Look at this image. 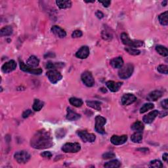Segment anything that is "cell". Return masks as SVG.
<instances>
[{
  "label": "cell",
  "mask_w": 168,
  "mask_h": 168,
  "mask_svg": "<svg viewBox=\"0 0 168 168\" xmlns=\"http://www.w3.org/2000/svg\"><path fill=\"white\" fill-rule=\"evenodd\" d=\"M167 1H164L162 3H161V5H162V6H164V7H165V6L167 5Z\"/></svg>",
  "instance_id": "cell-48"
},
{
  "label": "cell",
  "mask_w": 168,
  "mask_h": 168,
  "mask_svg": "<svg viewBox=\"0 0 168 168\" xmlns=\"http://www.w3.org/2000/svg\"><path fill=\"white\" fill-rule=\"evenodd\" d=\"M30 145L35 149H46L53 145V138L49 131L45 130H39L32 137Z\"/></svg>",
  "instance_id": "cell-1"
},
{
  "label": "cell",
  "mask_w": 168,
  "mask_h": 168,
  "mask_svg": "<svg viewBox=\"0 0 168 168\" xmlns=\"http://www.w3.org/2000/svg\"><path fill=\"white\" fill-rule=\"evenodd\" d=\"M95 15L97 16V17L99 19H101V18H102L103 17H104V14H103L102 13L101 11H97Z\"/></svg>",
  "instance_id": "cell-44"
},
{
  "label": "cell",
  "mask_w": 168,
  "mask_h": 168,
  "mask_svg": "<svg viewBox=\"0 0 168 168\" xmlns=\"http://www.w3.org/2000/svg\"><path fill=\"white\" fill-rule=\"evenodd\" d=\"M81 150V145L78 143H67L62 147V150L66 153H76Z\"/></svg>",
  "instance_id": "cell-4"
},
{
  "label": "cell",
  "mask_w": 168,
  "mask_h": 168,
  "mask_svg": "<svg viewBox=\"0 0 168 168\" xmlns=\"http://www.w3.org/2000/svg\"><path fill=\"white\" fill-rule=\"evenodd\" d=\"M138 150L141 151V152H144V153H146L147 151H148V148H141V149H138Z\"/></svg>",
  "instance_id": "cell-47"
},
{
  "label": "cell",
  "mask_w": 168,
  "mask_h": 168,
  "mask_svg": "<svg viewBox=\"0 0 168 168\" xmlns=\"http://www.w3.org/2000/svg\"><path fill=\"white\" fill-rule=\"evenodd\" d=\"M158 114H159V112H158V111H156V110L150 112V113H148L147 115L144 116L143 122L145 124H151V123L154 120L155 118L158 116Z\"/></svg>",
  "instance_id": "cell-16"
},
{
  "label": "cell",
  "mask_w": 168,
  "mask_h": 168,
  "mask_svg": "<svg viewBox=\"0 0 168 168\" xmlns=\"http://www.w3.org/2000/svg\"><path fill=\"white\" fill-rule=\"evenodd\" d=\"M82 80L83 83L85 84L86 86L89 87H93L95 85V80L93 77L92 74L89 72V71H85L82 74Z\"/></svg>",
  "instance_id": "cell-8"
},
{
  "label": "cell",
  "mask_w": 168,
  "mask_h": 168,
  "mask_svg": "<svg viewBox=\"0 0 168 168\" xmlns=\"http://www.w3.org/2000/svg\"><path fill=\"white\" fill-rule=\"evenodd\" d=\"M14 158L18 164H26L30 160L31 156L28 152L21 150L17 152L14 155Z\"/></svg>",
  "instance_id": "cell-5"
},
{
  "label": "cell",
  "mask_w": 168,
  "mask_h": 168,
  "mask_svg": "<svg viewBox=\"0 0 168 168\" xmlns=\"http://www.w3.org/2000/svg\"><path fill=\"white\" fill-rule=\"evenodd\" d=\"M110 63L114 69H121L124 66V60L121 57H116L112 59Z\"/></svg>",
  "instance_id": "cell-20"
},
{
  "label": "cell",
  "mask_w": 168,
  "mask_h": 168,
  "mask_svg": "<svg viewBox=\"0 0 168 168\" xmlns=\"http://www.w3.org/2000/svg\"><path fill=\"white\" fill-rule=\"evenodd\" d=\"M102 38L103 40L109 41L112 40V35L111 32L107 31V30H103L102 32Z\"/></svg>",
  "instance_id": "cell-36"
},
{
  "label": "cell",
  "mask_w": 168,
  "mask_h": 168,
  "mask_svg": "<svg viewBox=\"0 0 168 168\" xmlns=\"http://www.w3.org/2000/svg\"><path fill=\"white\" fill-rule=\"evenodd\" d=\"M121 166V163L118 160H114L105 163L104 167L106 168H118Z\"/></svg>",
  "instance_id": "cell-26"
},
{
  "label": "cell",
  "mask_w": 168,
  "mask_h": 168,
  "mask_svg": "<svg viewBox=\"0 0 168 168\" xmlns=\"http://www.w3.org/2000/svg\"><path fill=\"white\" fill-rule=\"evenodd\" d=\"M131 130L136 132H142L143 131L144 126V124L140 121H137L133 123L131 125Z\"/></svg>",
  "instance_id": "cell-23"
},
{
  "label": "cell",
  "mask_w": 168,
  "mask_h": 168,
  "mask_svg": "<svg viewBox=\"0 0 168 168\" xmlns=\"http://www.w3.org/2000/svg\"><path fill=\"white\" fill-rule=\"evenodd\" d=\"M82 35H83V33H82V31L77 30H74V31L72 32V37L73 38H77L82 37Z\"/></svg>",
  "instance_id": "cell-39"
},
{
  "label": "cell",
  "mask_w": 168,
  "mask_h": 168,
  "mask_svg": "<svg viewBox=\"0 0 168 168\" xmlns=\"http://www.w3.org/2000/svg\"><path fill=\"white\" fill-rule=\"evenodd\" d=\"M121 40L125 46H127L130 47L137 48L143 46V41L141 40H131L129 35L126 33H122L121 34Z\"/></svg>",
  "instance_id": "cell-2"
},
{
  "label": "cell",
  "mask_w": 168,
  "mask_h": 168,
  "mask_svg": "<svg viewBox=\"0 0 168 168\" xmlns=\"http://www.w3.org/2000/svg\"><path fill=\"white\" fill-rule=\"evenodd\" d=\"M137 97L133 94L131 93H127L123 95L122 97L121 101L122 104L124 106H127L133 104V102L136 101Z\"/></svg>",
  "instance_id": "cell-12"
},
{
  "label": "cell",
  "mask_w": 168,
  "mask_h": 168,
  "mask_svg": "<svg viewBox=\"0 0 168 168\" xmlns=\"http://www.w3.org/2000/svg\"><path fill=\"white\" fill-rule=\"evenodd\" d=\"M89 48L88 46H82L76 53V57L80 59H85L89 55Z\"/></svg>",
  "instance_id": "cell-14"
},
{
  "label": "cell",
  "mask_w": 168,
  "mask_h": 168,
  "mask_svg": "<svg viewBox=\"0 0 168 168\" xmlns=\"http://www.w3.org/2000/svg\"><path fill=\"white\" fill-rule=\"evenodd\" d=\"M51 32L57 35V37H59L60 38H63L64 37H66V32L63 30V28H61L59 26H53V27L51 28Z\"/></svg>",
  "instance_id": "cell-18"
},
{
  "label": "cell",
  "mask_w": 168,
  "mask_h": 168,
  "mask_svg": "<svg viewBox=\"0 0 168 168\" xmlns=\"http://www.w3.org/2000/svg\"><path fill=\"white\" fill-rule=\"evenodd\" d=\"M63 66L62 63H54L49 62L47 64V69H50V70H55L57 67H60Z\"/></svg>",
  "instance_id": "cell-35"
},
{
  "label": "cell",
  "mask_w": 168,
  "mask_h": 168,
  "mask_svg": "<svg viewBox=\"0 0 168 168\" xmlns=\"http://www.w3.org/2000/svg\"><path fill=\"white\" fill-rule=\"evenodd\" d=\"M131 140L135 143H140L143 140V133L142 132H135L131 135Z\"/></svg>",
  "instance_id": "cell-25"
},
{
  "label": "cell",
  "mask_w": 168,
  "mask_h": 168,
  "mask_svg": "<svg viewBox=\"0 0 168 168\" xmlns=\"http://www.w3.org/2000/svg\"><path fill=\"white\" fill-rule=\"evenodd\" d=\"M13 28L11 26H7V27H5L1 29L0 35L1 36H9L13 34Z\"/></svg>",
  "instance_id": "cell-24"
},
{
  "label": "cell",
  "mask_w": 168,
  "mask_h": 168,
  "mask_svg": "<svg viewBox=\"0 0 168 168\" xmlns=\"http://www.w3.org/2000/svg\"><path fill=\"white\" fill-rule=\"evenodd\" d=\"M41 156L43 158H50L52 157V154H51V152L49 151H46V152H43V153H42L41 154Z\"/></svg>",
  "instance_id": "cell-40"
},
{
  "label": "cell",
  "mask_w": 168,
  "mask_h": 168,
  "mask_svg": "<svg viewBox=\"0 0 168 168\" xmlns=\"http://www.w3.org/2000/svg\"><path fill=\"white\" fill-rule=\"evenodd\" d=\"M69 102L72 105L75 107H81L83 105V101L80 99H77L76 97H71L69 99Z\"/></svg>",
  "instance_id": "cell-30"
},
{
  "label": "cell",
  "mask_w": 168,
  "mask_h": 168,
  "mask_svg": "<svg viewBox=\"0 0 168 168\" xmlns=\"http://www.w3.org/2000/svg\"><path fill=\"white\" fill-rule=\"evenodd\" d=\"M17 67V63L14 60H11L8 62L5 63L1 67L2 72L5 74L11 72L16 69Z\"/></svg>",
  "instance_id": "cell-11"
},
{
  "label": "cell",
  "mask_w": 168,
  "mask_h": 168,
  "mask_svg": "<svg viewBox=\"0 0 168 168\" xmlns=\"http://www.w3.org/2000/svg\"><path fill=\"white\" fill-rule=\"evenodd\" d=\"M127 140V136L125 135L118 136V135H113L111 139V142L114 145H121L124 144Z\"/></svg>",
  "instance_id": "cell-13"
},
{
  "label": "cell",
  "mask_w": 168,
  "mask_h": 168,
  "mask_svg": "<svg viewBox=\"0 0 168 168\" xmlns=\"http://www.w3.org/2000/svg\"><path fill=\"white\" fill-rule=\"evenodd\" d=\"M87 105L89 107H91L92 108L97 110V111H100L101 110V103L99 101H89L86 102Z\"/></svg>",
  "instance_id": "cell-28"
},
{
  "label": "cell",
  "mask_w": 168,
  "mask_h": 168,
  "mask_svg": "<svg viewBox=\"0 0 168 168\" xmlns=\"http://www.w3.org/2000/svg\"><path fill=\"white\" fill-rule=\"evenodd\" d=\"M47 76L51 83L55 84L62 80L63 76L58 70H51L47 72Z\"/></svg>",
  "instance_id": "cell-7"
},
{
  "label": "cell",
  "mask_w": 168,
  "mask_h": 168,
  "mask_svg": "<svg viewBox=\"0 0 168 168\" xmlns=\"http://www.w3.org/2000/svg\"><path fill=\"white\" fill-rule=\"evenodd\" d=\"M125 50L127 51V52L131 55H139L141 53V51L139 50L136 48H133V47H125Z\"/></svg>",
  "instance_id": "cell-33"
},
{
  "label": "cell",
  "mask_w": 168,
  "mask_h": 168,
  "mask_svg": "<svg viewBox=\"0 0 168 168\" xmlns=\"http://www.w3.org/2000/svg\"><path fill=\"white\" fill-rule=\"evenodd\" d=\"M162 95V92L159 90H156V91L150 93L147 97V99L148 101H156L158 99L161 98Z\"/></svg>",
  "instance_id": "cell-17"
},
{
  "label": "cell",
  "mask_w": 168,
  "mask_h": 168,
  "mask_svg": "<svg viewBox=\"0 0 168 168\" xmlns=\"http://www.w3.org/2000/svg\"><path fill=\"white\" fill-rule=\"evenodd\" d=\"M31 114H32V112L31 110L28 109V110H27V111H25L23 112V114H22V117H23L24 118H27L29 116H30Z\"/></svg>",
  "instance_id": "cell-42"
},
{
  "label": "cell",
  "mask_w": 168,
  "mask_h": 168,
  "mask_svg": "<svg viewBox=\"0 0 168 168\" xmlns=\"http://www.w3.org/2000/svg\"><path fill=\"white\" fill-rule=\"evenodd\" d=\"M106 84L110 91L112 92H117L122 87V82H114V81H108Z\"/></svg>",
  "instance_id": "cell-15"
},
{
  "label": "cell",
  "mask_w": 168,
  "mask_h": 168,
  "mask_svg": "<svg viewBox=\"0 0 168 168\" xmlns=\"http://www.w3.org/2000/svg\"><path fill=\"white\" fill-rule=\"evenodd\" d=\"M161 105L162 106L163 108L167 111L168 109V100L167 99L163 100V101L161 102Z\"/></svg>",
  "instance_id": "cell-41"
},
{
  "label": "cell",
  "mask_w": 168,
  "mask_h": 168,
  "mask_svg": "<svg viewBox=\"0 0 168 168\" xmlns=\"http://www.w3.org/2000/svg\"><path fill=\"white\" fill-rule=\"evenodd\" d=\"M167 115V112L166 111L165 112H161L160 116V118H162V117H165V116H166Z\"/></svg>",
  "instance_id": "cell-46"
},
{
  "label": "cell",
  "mask_w": 168,
  "mask_h": 168,
  "mask_svg": "<svg viewBox=\"0 0 168 168\" xmlns=\"http://www.w3.org/2000/svg\"><path fill=\"white\" fill-rule=\"evenodd\" d=\"M20 68L21 70L23 72L34 74V75H40L43 72V70L41 69H34V68L28 66L27 64H25L23 61L22 60H20Z\"/></svg>",
  "instance_id": "cell-10"
},
{
  "label": "cell",
  "mask_w": 168,
  "mask_h": 168,
  "mask_svg": "<svg viewBox=\"0 0 168 168\" xmlns=\"http://www.w3.org/2000/svg\"><path fill=\"white\" fill-rule=\"evenodd\" d=\"M134 66L132 64L128 63L123 66L118 71V76L121 79L126 80L130 77L133 74Z\"/></svg>",
  "instance_id": "cell-3"
},
{
  "label": "cell",
  "mask_w": 168,
  "mask_h": 168,
  "mask_svg": "<svg viewBox=\"0 0 168 168\" xmlns=\"http://www.w3.org/2000/svg\"><path fill=\"white\" fill-rule=\"evenodd\" d=\"M150 166L153 168H161L163 167V164L161 163V161L158 160H154L150 161Z\"/></svg>",
  "instance_id": "cell-34"
},
{
  "label": "cell",
  "mask_w": 168,
  "mask_h": 168,
  "mask_svg": "<svg viewBox=\"0 0 168 168\" xmlns=\"http://www.w3.org/2000/svg\"><path fill=\"white\" fill-rule=\"evenodd\" d=\"M116 157V154L113 153H106L102 154V158L105 160L108 159H112Z\"/></svg>",
  "instance_id": "cell-38"
},
{
  "label": "cell",
  "mask_w": 168,
  "mask_h": 168,
  "mask_svg": "<svg viewBox=\"0 0 168 168\" xmlns=\"http://www.w3.org/2000/svg\"><path fill=\"white\" fill-rule=\"evenodd\" d=\"M106 123V119L105 118L101 116H97L95 118V129L97 132L101 134H105V130L104 126Z\"/></svg>",
  "instance_id": "cell-6"
},
{
  "label": "cell",
  "mask_w": 168,
  "mask_h": 168,
  "mask_svg": "<svg viewBox=\"0 0 168 168\" xmlns=\"http://www.w3.org/2000/svg\"><path fill=\"white\" fill-rule=\"evenodd\" d=\"M77 135L80 137L83 142L85 143H93L96 139V136L95 134L89 133L86 131H77Z\"/></svg>",
  "instance_id": "cell-9"
},
{
  "label": "cell",
  "mask_w": 168,
  "mask_h": 168,
  "mask_svg": "<svg viewBox=\"0 0 168 168\" xmlns=\"http://www.w3.org/2000/svg\"><path fill=\"white\" fill-rule=\"evenodd\" d=\"M86 3H94L95 1H85Z\"/></svg>",
  "instance_id": "cell-49"
},
{
  "label": "cell",
  "mask_w": 168,
  "mask_h": 168,
  "mask_svg": "<svg viewBox=\"0 0 168 168\" xmlns=\"http://www.w3.org/2000/svg\"><path fill=\"white\" fill-rule=\"evenodd\" d=\"M58 7L61 9H68L72 7V2L69 0H58L56 1Z\"/></svg>",
  "instance_id": "cell-21"
},
{
  "label": "cell",
  "mask_w": 168,
  "mask_h": 168,
  "mask_svg": "<svg viewBox=\"0 0 168 168\" xmlns=\"http://www.w3.org/2000/svg\"><path fill=\"white\" fill-rule=\"evenodd\" d=\"M158 71L161 74H168V66L164 64H161L158 67Z\"/></svg>",
  "instance_id": "cell-37"
},
{
  "label": "cell",
  "mask_w": 168,
  "mask_h": 168,
  "mask_svg": "<svg viewBox=\"0 0 168 168\" xmlns=\"http://www.w3.org/2000/svg\"><path fill=\"white\" fill-rule=\"evenodd\" d=\"M168 13L166 11L159 15L158 19H159L160 23L162 26H167L168 24Z\"/></svg>",
  "instance_id": "cell-27"
},
{
  "label": "cell",
  "mask_w": 168,
  "mask_h": 168,
  "mask_svg": "<svg viewBox=\"0 0 168 168\" xmlns=\"http://www.w3.org/2000/svg\"><path fill=\"white\" fill-rule=\"evenodd\" d=\"M80 118V115L74 112L72 109L70 108H67V115L66 119L69 121H76Z\"/></svg>",
  "instance_id": "cell-19"
},
{
  "label": "cell",
  "mask_w": 168,
  "mask_h": 168,
  "mask_svg": "<svg viewBox=\"0 0 168 168\" xmlns=\"http://www.w3.org/2000/svg\"><path fill=\"white\" fill-rule=\"evenodd\" d=\"M156 51L161 56L163 57L168 56V51L167 47H166L162 46H157L156 47Z\"/></svg>",
  "instance_id": "cell-31"
},
{
  "label": "cell",
  "mask_w": 168,
  "mask_h": 168,
  "mask_svg": "<svg viewBox=\"0 0 168 168\" xmlns=\"http://www.w3.org/2000/svg\"><path fill=\"white\" fill-rule=\"evenodd\" d=\"M168 155H167V153H164L163 154V156H162V158H163V160L165 161H167L168 160Z\"/></svg>",
  "instance_id": "cell-45"
},
{
  "label": "cell",
  "mask_w": 168,
  "mask_h": 168,
  "mask_svg": "<svg viewBox=\"0 0 168 168\" xmlns=\"http://www.w3.org/2000/svg\"><path fill=\"white\" fill-rule=\"evenodd\" d=\"M154 105L153 104V103H146L144 104L140 109V113L141 114H143V113H145L146 112H147L149 110H151L154 108Z\"/></svg>",
  "instance_id": "cell-32"
},
{
  "label": "cell",
  "mask_w": 168,
  "mask_h": 168,
  "mask_svg": "<svg viewBox=\"0 0 168 168\" xmlns=\"http://www.w3.org/2000/svg\"><path fill=\"white\" fill-rule=\"evenodd\" d=\"M43 106H44V102L43 101H41L39 99H35L32 108H33V110L34 111L38 112L41 111V108L43 107Z\"/></svg>",
  "instance_id": "cell-29"
},
{
  "label": "cell",
  "mask_w": 168,
  "mask_h": 168,
  "mask_svg": "<svg viewBox=\"0 0 168 168\" xmlns=\"http://www.w3.org/2000/svg\"><path fill=\"white\" fill-rule=\"evenodd\" d=\"M99 3L102 4V5L104 6L105 7H109V5H111V1H99Z\"/></svg>",
  "instance_id": "cell-43"
},
{
  "label": "cell",
  "mask_w": 168,
  "mask_h": 168,
  "mask_svg": "<svg viewBox=\"0 0 168 168\" xmlns=\"http://www.w3.org/2000/svg\"><path fill=\"white\" fill-rule=\"evenodd\" d=\"M39 63H40V60H39L36 57L31 56L28 59L27 64L28 66L35 69V68H37V66H38Z\"/></svg>",
  "instance_id": "cell-22"
}]
</instances>
